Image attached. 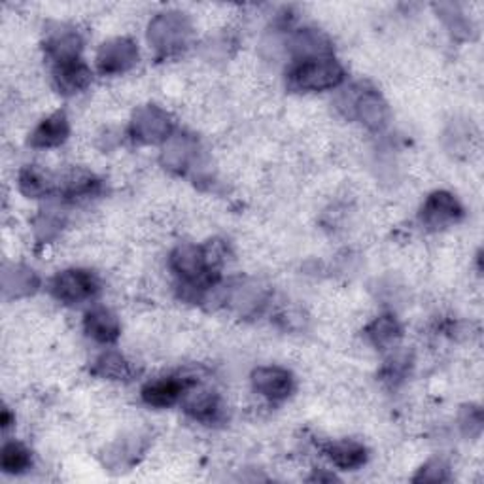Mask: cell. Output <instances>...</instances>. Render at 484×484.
Instances as JSON below:
<instances>
[{"label":"cell","instance_id":"cell-1","mask_svg":"<svg viewBox=\"0 0 484 484\" xmlns=\"http://www.w3.org/2000/svg\"><path fill=\"white\" fill-rule=\"evenodd\" d=\"M288 78L290 86L297 91H328L345 79V70L331 55L311 57L295 60Z\"/></svg>","mask_w":484,"mask_h":484},{"label":"cell","instance_id":"cell-2","mask_svg":"<svg viewBox=\"0 0 484 484\" xmlns=\"http://www.w3.org/2000/svg\"><path fill=\"white\" fill-rule=\"evenodd\" d=\"M191 36L190 19L180 12H163L152 19L148 40L161 55H174L184 50Z\"/></svg>","mask_w":484,"mask_h":484},{"label":"cell","instance_id":"cell-3","mask_svg":"<svg viewBox=\"0 0 484 484\" xmlns=\"http://www.w3.org/2000/svg\"><path fill=\"white\" fill-rule=\"evenodd\" d=\"M51 295L67 305L89 301L98 292V278L86 269H69L59 273L50 284Z\"/></svg>","mask_w":484,"mask_h":484},{"label":"cell","instance_id":"cell-4","mask_svg":"<svg viewBox=\"0 0 484 484\" xmlns=\"http://www.w3.org/2000/svg\"><path fill=\"white\" fill-rule=\"evenodd\" d=\"M347 114L358 117L363 126L380 131L388 124V105L375 89H350L347 95Z\"/></svg>","mask_w":484,"mask_h":484},{"label":"cell","instance_id":"cell-5","mask_svg":"<svg viewBox=\"0 0 484 484\" xmlns=\"http://www.w3.org/2000/svg\"><path fill=\"white\" fill-rule=\"evenodd\" d=\"M133 136L144 144L167 143L172 136V117L159 107L138 108L131 121Z\"/></svg>","mask_w":484,"mask_h":484},{"label":"cell","instance_id":"cell-6","mask_svg":"<svg viewBox=\"0 0 484 484\" xmlns=\"http://www.w3.org/2000/svg\"><path fill=\"white\" fill-rule=\"evenodd\" d=\"M138 60V48L129 38H114L98 48L97 69L105 76L124 74Z\"/></svg>","mask_w":484,"mask_h":484},{"label":"cell","instance_id":"cell-7","mask_svg":"<svg viewBox=\"0 0 484 484\" xmlns=\"http://www.w3.org/2000/svg\"><path fill=\"white\" fill-rule=\"evenodd\" d=\"M463 216V209L458 203V199L447 191H435L428 197L422 207V224L428 229L439 231L447 229Z\"/></svg>","mask_w":484,"mask_h":484},{"label":"cell","instance_id":"cell-8","mask_svg":"<svg viewBox=\"0 0 484 484\" xmlns=\"http://www.w3.org/2000/svg\"><path fill=\"white\" fill-rule=\"evenodd\" d=\"M193 386L190 378L180 377H163L148 382L143 388V399L146 405L155 409H167L176 405V403L186 396V392Z\"/></svg>","mask_w":484,"mask_h":484},{"label":"cell","instance_id":"cell-9","mask_svg":"<svg viewBox=\"0 0 484 484\" xmlns=\"http://www.w3.org/2000/svg\"><path fill=\"white\" fill-rule=\"evenodd\" d=\"M252 385L257 394L280 401L293 392V375L282 368H257L252 373Z\"/></svg>","mask_w":484,"mask_h":484},{"label":"cell","instance_id":"cell-10","mask_svg":"<svg viewBox=\"0 0 484 484\" xmlns=\"http://www.w3.org/2000/svg\"><path fill=\"white\" fill-rule=\"evenodd\" d=\"M93 72L82 59H72L67 63L53 65V84L59 93L76 95L89 88Z\"/></svg>","mask_w":484,"mask_h":484},{"label":"cell","instance_id":"cell-11","mask_svg":"<svg viewBox=\"0 0 484 484\" xmlns=\"http://www.w3.org/2000/svg\"><path fill=\"white\" fill-rule=\"evenodd\" d=\"M184 409L197 422L212 424L221 416L219 396L209 388H190L184 396Z\"/></svg>","mask_w":484,"mask_h":484},{"label":"cell","instance_id":"cell-12","mask_svg":"<svg viewBox=\"0 0 484 484\" xmlns=\"http://www.w3.org/2000/svg\"><path fill=\"white\" fill-rule=\"evenodd\" d=\"M84 328L86 333L97 342H100V345H112L121 333L117 316L105 307H97L89 311L84 320Z\"/></svg>","mask_w":484,"mask_h":484},{"label":"cell","instance_id":"cell-13","mask_svg":"<svg viewBox=\"0 0 484 484\" xmlns=\"http://www.w3.org/2000/svg\"><path fill=\"white\" fill-rule=\"evenodd\" d=\"M69 119L63 112H55L46 117L31 135L33 148H55L69 138Z\"/></svg>","mask_w":484,"mask_h":484},{"label":"cell","instance_id":"cell-14","mask_svg":"<svg viewBox=\"0 0 484 484\" xmlns=\"http://www.w3.org/2000/svg\"><path fill=\"white\" fill-rule=\"evenodd\" d=\"M195 155H197V144L193 138L186 135H172L163 146L161 161H163V165L167 169L184 172L191 165Z\"/></svg>","mask_w":484,"mask_h":484},{"label":"cell","instance_id":"cell-15","mask_svg":"<svg viewBox=\"0 0 484 484\" xmlns=\"http://www.w3.org/2000/svg\"><path fill=\"white\" fill-rule=\"evenodd\" d=\"M324 452L339 470H358L368 461V449L356 441H335L326 445Z\"/></svg>","mask_w":484,"mask_h":484},{"label":"cell","instance_id":"cell-16","mask_svg":"<svg viewBox=\"0 0 484 484\" xmlns=\"http://www.w3.org/2000/svg\"><path fill=\"white\" fill-rule=\"evenodd\" d=\"M295 60L299 59H311V57H328L331 55V44L330 40L320 34L318 31H301L293 36L292 46Z\"/></svg>","mask_w":484,"mask_h":484},{"label":"cell","instance_id":"cell-17","mask_svg":"<svg viewBox=\"0 0 484 484\" xmlns=\"http://www.w3.org/2000/svg\"><path fill=\"white\" fill-rule=\"evenodd\" d=\"M46 51L53 65L67 63V60L79 59V51H82V38L78 33L63 31L53 34L46 42Z\"/></svg>","mask_w":484,"mask_h":484},{"label":"cell","instance_id":"cell-18","mask_svg":"<svg viewBox=\"0 0 484 484\" xmlns=\"http://www.w3.org/2000/svg\"><path fill=\"white\" fill-rule=\"evenodd\" d=\"M368 337L380 350L394 349L401 339V326L394 316H380L368 328Z\"/></svg>","mask_w":484,"mask_h":484},{"label":"cell","instance_id":"cell-19","mask_svg":"<svg viewBox=\"0 0 484 484\" xmlns=\"http://www.w3.org/2000/svg\"><path fill=\"white\" fill-rule=\"evenodd\" d=\"M33 463L31 451L17 441H10L3 447V454H0V466H3L5 473L19 475L25 473Z\"/></svg>","mask_w":484,"mask_h":484},{"label":"cell","instance_id":"cell-20","mask_svg":"<svg viewBox=\"0 0 484 484\" xmlns=\"http://www.w3.org/2000/svg\"><path fill=\"white\" fill-rule=\"evenodd\" d=\"M19 190L23 195L38 199L50 193L51 180L46 171H42L36 165H27L22 172H19Z\"/></svg>","mask_w":484,"mask_h":484},{"label":"cell","instance_id":"cell-21","mask_svg":"<svg viewBox=\"0 0 484 484\" xmlns=\"http://www.w3.org/2000/svg\"><path fill=\"white\" fill-rule=\"evenodd\" d=\"M95 373L110 380H129L133 377V368L119 352L110 350L97 359Z\"/></svg>","mask_w":484,"mask_h":484},{"label":"cell","instance_id":"cell-22","mask_svg":"<svg viewBox=\"0 0 484 484\" xmlns=\"http://www.w3.org/2000/svg\"><path fill=\"white\" fill-rule=\"evenodd\" d=\"M15 275L6 273L5 276V290H14V295H27L38 288V278L31 269L15 267Z\"/></svg>","mask_w":484,"mask_h":484},{"label":"cell","instance_id":"cell-23","mask_svg":"<svg viewBox=\"0 0 484 484\" xmlns=\"http://www.w3.org/2000/svg\"><path fill=\"white\" fill-rule=\"evenodd\" d=\"M98 186V182L89 174H74L67 180V195L70 197H82L91 195Z\"/></svg>","mask_w":484,"mask_h":484},{"label":"cell","instance_id":"cell-24","mask_svg":"<svg viewBox=\"0 0 484 484\" xmlns=\"http://www.w3.org/2000/svg\"><path fill=\"white\" fill-rule=\"evenodd\" d=\"M447 479V468L441 461H430L426 468H422V473L416 477V480H430L439 482Z\"/></svg>","mask_w":484,"mask_h":484},{"label":"cell","instance_id":"cell-25","mask_svg":"<svg viewBox=\"0 0 484 484\" xmlns=\"http://www.w3.org/2000/svg\"><path fill=\"white\" fill-rule=\"evenodd\" d=\"M466 418H461V428L466 430V433L470 435H479L480 428H482V414L480 409L477 407H470V411H466Z\"/></svg>","mask_w":484,"mask_h":484},{"label":"cell","instance_id":"cell-26","mask_svg":"<svg viewBox=\"0 0 484 484\" xmlns=\"http://www.w3.org/2000/svg\"><path fill=\"white\" fill-rule=\"evenodd\" d=\"M10 422H12L10 411H8V409H5V411H3V428H5V430L10 426Z\"/></svg>","mask_w":484,"mask_h":484}]
</instances>
